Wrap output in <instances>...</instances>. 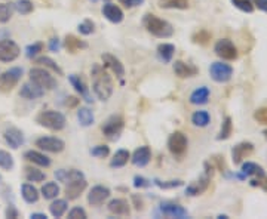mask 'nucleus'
I'll return each mask as SVG.
<instances>
[{
  "instance_id": "nucleus-1",
  "label": "nucleus",
  "mask_w": 267,
  "mask_h": 219,
  "mask_svg": "<svg viewBox=\"0 0 267 219\" xmlns=\"http://www.w3.org/2000/svg\"><path fill=\"white\" fill-rule=\"evenodd\" d=\"M91 76L94 77L92 89H94L96 98L103 102L110 100V97L113 95V91H115V84H113L112 77L109 76V73H106L103 67L95 65L91 71Z\"/></svg>"
},
{
  "instance_id": "nucleus-2",
  "label": "nucleus",
  "mask_w": 267,
  "mask_h": 219,
  "mask_svg": "<svg viewBox=\"0 0 267 219\" xmlns=\"http://www.w3.org/2000/svg\"><path fill=\"white\" fill-rule=\"evenodd\" d=\"M144 28L157 39H170L174 34V27L166 20L157 18L153 14H146L143 17Z\"/></svg>"
},
{
  "instance_id": "nucleus-3",
  "label": "nucleus",
  "mask_w": 267,
  "mask_h": 219,
  "mask_svg": "<svg viewBox=\"0 0 267 219\" xmlns=\"http://www.w3.org/2000/svg\"><path fill=\"white\" fill-rule=\"evenodd\" d=\"M36 121L42 127H46L49 130H62L65 127V116L59 111H55V110H46V111H42L39 113L38 117H36Z\"/></svg>"
},
{
  "instance_id": "nucleus-4",
  "label": "nucleus",
  "mask_w": 267,
  "mask_h": 219,
  "mask_svg": "<svg viewBox=\"0 0 267 219\" xmlns=\"http://www.w3.org/2000/svg\"><path fill=\"white\" fill-rule=\"evenodd\" d=\"M123 127H125L123 117L119 114H113L103 123L101 130H103V135L109 141H117L123 132Z\"/></svg>"
},
{
  "instance_id": "nucleus-5",
  "label": "nucleus",
  "mask_w": 267,
  "mask_h": 219,
  "mask_svg": "<svg viewBox=\"0 0 267 219\" xmlns=\"http://www.w3.org/2000/svg\"><path fill=\"white\" fill-rule=\"evenodd\" d=\"M166 145H168V150H170V153H171L174 157L181 159L187 153L189 140H187V137L183 132L177 130V132H174V134L170 135Z\"/></svg>"
},
{
  "instance_id": "nucleus-6",
  "label": "nucleus",
  "mask_w": 267,
  "mask_h": 219,
  "mask_svg": "<svg viewBox=\"0 0 267 219\" xmlns=\"http://www.w3.org/2000/svg\"><path fill=\"white\" fill-rule=\"evenodd\" d=\"M28 77H30L31 81H35L36 84H39L40 87H43L45 91H54L57 87L55 77L49 71H46L45 68H39V67L31 68L28 71Z\"/></svg>"
},
{
  "instance_id": "nucleus-7",
  "label": "nucleus",
  "mask_w": 267,
  "mask_h": 219,
  "mask_svg": "<svg viewBox=\"0 0 267 219\" xmlns=\"http://www.w3.org/2000/svg\"><path fill=\"white\" fill-rule=\"evenodd\" d=\"M210 76L215 83H227L233 77V67L223 61H215L210 65Z\"/></svg>"
},
{
  "instance_id": "nucleus-8",
  "label": "nucleus",
  "mask_w": 267,
  "mask_h": 219,
  "mask_svg": "<svg viewBox=\"0 0 267 219\" xmlns=\"http://www.w3.org/2000/svg\"><path fill=\"white\" fill-rule=\"evenodd\" d=\"M214 52L218 58L224 61H235L238 58V48L230 39H220L214 45Z\"/></svg>"
},
{
  "instance_id": "nucleus-9",
  "label": "nucleus",
  "mask_w": 267,
  "mask_h": 219,
  "mask_svg": "<svg viewBox=\"0 0 267 219\" xmlns=\"http://www.w3.org/2000/svg\"><path fill=\"white\" fill-rule=\"evenodd\" d=\"M22 77V68L12 67L0 74V92H11Z\"/></svg>"
},
{
  "instance_id": "nucleus-10",
  "label": "nucleus",
  "mask_w": 267,
  "mask_h": 219,
  "mask_svg": "<svg viewBox=\"0 0 267 219\" xmlns=\"http://www.w3.org/2000/svg\"><path fill=\"white\" fill-rule=\"evenodd\" d=\"M19 54H21V49L14 40H0V61L2 62H12L18 58Z\"/></svg>"
},
{
  "instance_id": "nucleus-11",
  "label": "nucleus",
  "mask_w": 267,
  "mask_h": 219,
  "mask_svg": "<svg viewBox=\"0 0 267 219\" xmlns=\"http://www.w3.org/2000/svg\"><path fill=\"white\" fill-rule=\"evenodd\" d=\"M160 213L166 218H177V219H186L189 218V212L186 207H183L178 203H172V201H163L160 206Z\"/></svg>"
},
{
  "instance_id": "nucleus-12",
  "label": "nucleus",
  "mask_w": 267,
  "mask_h": 219,
  "mask_svg": "<svg viewBox=\"0 0 267 219\" xmlns=\"http://www.w3.org/2000/svg\"><path fill=\"white\" fill-rule=\"evenodd\" d=\"M36 147L48 153H61L65 148V142L55 137H40L36 140Z\"/></svg>"
},
{
  "instance_id": "nucleus-13",
  "label": "nucleus",
  "mask_w": 267,
  "mask_h": 219,
  "mask_svg": "<svg viewBox=\"0 0 267 219\" xmlns=\"http://www.w3.org/2000/svg\"><path fill=\"white\" fill-rule=\"evenodd\" d=\"M252 151H254V144L252 142L244 141V142L236 144L231 148V160H233V163L235 164H241L242 160L247 159Z\"/></svg>"
},
{
  "instance_id": "nucleus-14",
  "label": "nucleus",
  "mask_w": 267,
  "mask_h": 219,
  "mask_svg": "<svg viewBox=\"0 0 267 219\" xmlns=\"http://www.w3.org/2000/svg\"><path fill=\"white\" fill-rule=\"evenodd\" d=\"M112 191L109 187H104V185H95L91 188L89 194H88V203L91 206H99L103 204L106 200L110 197Z\"/></svg>"
},
{
  "instance_id": "nucleus-15",
  "label": "nucleus",
  "mask_w": 267,
  "mask_h": 219,
  "mask_svg": "<svg viewBox=\"0 0 267 219\" xmlns=\"http://www.w3.org/2000/svg\"><path fill=\"white\" fill-rule=\"evenodd\" d=\"M152 160V148L149 145H141L138 147L131 156V161L137 167H146Z\"/></svg>"
},
{
  "instance_id": "nucleus-16",
  "label": "nucleus",
  "mask_w": 267,
  "mask_h": 219,
  "mask_svg": "<svg viewBox=\"0 0 267 219\" xmlns=\"http://www.w3.org/2000/svg\"><path fill=\"white\" fill-rule=\"evenodd\" d=\"M45 95V89L40 87L39 84H36L35 81H27L21 86V91H19V97H22L24 100H38L42 98Z\"/></svg>"
},
{
  "instance_id": "nucleus-17",
  "label": "nucleus",
  "mask_w": 267,
  "mask_h": 219,
  "mask_svg": "<svg viewBox=\"0 0 267 219\" xmlns=\"http://www.w3.org/2000/svg\"><path fill=\"white\" fill-rule=\"evenodd\" d=\"M3 140L12 150H18L21 145H24V141H25L22 132L19 130L18 127H14V126L8 127L3 132Z\"/></svg>"
},
{
  "instance_id": "nucleus-18",
  "label": "nucleus",
  "mask_w": 267,
  "mask_h": 219,
  "mask_svg": "<svg viewBox=\"0 0 267 219\" xmlns=\"http://www.w3.org/2000/svg\"><path fill=\"white\" fill-rule=\"evenodd\" d=\"M101 60H103L104 67H107L109 70H112L116 74V77L122 79V77L125 76V67H123V64H122V61L119 60V58H116L115 55L106 52V54L101 55Z\"/></svg>"
},
{
  "instance_id": "nucleus-19",
  "label": "nucleus",
  "mask_w": 267,
  "mask_h": 219,
  "mask_svg": "<svg viewBox=\"0 0 267 219\" xmlns=\"http://www.w3.org/2000/svg\"><path fill=\"white\" fill-rule=\"evenodd\" d=\"M131 204L128 203V200L125 199H113L109 201L107 209L112 215L116 216H129L131 213Z\"/></svg>"
},
{
  "instance_id": "nucleus-20",
  "label": "nucleus",
  "mask_w": 267,
  "mask_h": 219,
  "mask_svg": "<svg viewBox=\"0 0 267 219\" xmlns=\"http://www.w3.org/2000/svg\"><path fill=\"white\" fill-rule=\"evenodd\" d=\"M210 181H211V177L205 173V175H204V177H201L199 180H196L194 182H191L190 185L186 188V194H187V196H190V197H196V196L204 194V193L208 190V187H210Z\"/></svg>"
},
{
  "instance_id": "nucleus-21",
  "label": "nucleus",
  "mask_w": 267,
  "mask_h": 219,
  "mask_svg": "<svg viewBox=\"0 0 267 219\" xmlns=\"http://www.w3.org/2000/svg\"><path fill=\"white\" fill-rule=\"evenodd\" d=\"M101 12H103V15L106 17V20L113 22V24H120V22L123 21V18H125L123 11H122L117 5L110 3V2H107V3L103 6Z\"/></svg>"
},
{
  "instance_id": "nucleus-22",
  "label": "nucleus",
  "mask_w": 267,
  "mask_h": 219,
  "mask_svg": "<svg viewBox=\"0 0 267 219\" xmlns=\"http://www.w3.org/2000/svg\"><path fill=\"white\" fill-rule=\"evenodd\" d=\"M172 68H174V73H175L180 79L194 77V76L199 73L197 67H194V65H191V64H187V62H184V61H175L174 65H172Z\"/></svg>"
},
{
  "instance_id": "nucleus-23",
  "label": "nucleus",
  "mask_w": 267,
  "mask_h": 219,
  "mask_svg": "<svg viewBox=\"0 0 267 219\" xmlns=\"http://www.w3.org/2000/svg\"><path fill=\"white\" fill-rule=\"evenodd\" d=\"M69 81L72 83V86L75 87V91H76L77 94L83 98V101H86L88 104H91L92 102V97H91V94H89V89H88V86H86V83L83 81V79L80 77V76H77V74H70L69 76Z\"/></svg>"
},
{
  "instance_id": "nucleus-24",
  "label": "nucleus",
  "mask_w": 267,
  "mask_h": 219,
  "mask_svg": "<svg viewBox=\"0 0 267 219\" xmlns=\"http://www.w3.org/2000/svg\"><path fill=\"white\" fill-rule=\"evenodd\" d=\"M86 187H88V182H86L85 178L67 184V187H65V197H67V200H76L86 190Z\"/></svg>"
},
{
  "instance_id": "nucleus-25",
  "label": "nucleus",
  "mask_w": 267,
  "mask_h": 219,
  "mask_svg": "<svg viewBox=\"0 0 267 219\" xmlns=\"http://www.w3.org/2000/svg\"><path fill=\"white\" fill-rule=\"evenodd\" d=\"M55 178H57V181L67 185V184H70L73 181L85 178V175H83V172H80L77 169H70V170H67V169H58V170H55Z\"/></svg>"
},
{
  "instance_id": "nucleus-26",
  "label": "nucleus",
  "mask_w": 267,
  "mask_h": 219,
  "mask_svg": "<svg viewBox=\"0 0 267 219\" xmlns=\"http://www.w3.org/2000/svg\"><path fill=\"white\" fill-rule=\"evenodd\" d=\"M24 159L33 164H38L40 167H49L51 166V159L45 156L43 153L36 151V150H28L24 153Z\"/></svg>"
},
{
  "instance_id": "nucleus-27",
  "label": "nucleus",
  "mask_w": 267,
  "mask_h": 219,
  "mask_svg": "<svg viewBox=\"0 0 267 219\" xmlns=\"http://www.w3.org/2000/svg\"><path fill=\"white\" fill-rule=\"evenodd\" d=\"M62 46H64L70 54H76V52L82 51V49H86V48H88V43H86L85 40L73 36V34H69V36H65Z\"/></svg>"
},
{
  "instance_id": "nucleus-28",
  "label": "nucleus",
  "mask_w": 267,
  "mask_h": 219,
  "mask_svg": "<svg viewBox=\"0 0 267 219\" xmlns=\"http://www.w3.org/2000/svg\"><path fill=\"white\" fill-rule=\"evenodd\" d=\"M210 87L201 86V87H197V89H194L191 92L189 101H190V104H193V105H205L208 102V100H210Z\"/></svg>"
},
{
  "instance_id": "nucleus-29",
  "label": "nucleus",
  "mask_w": 267,
  "mask_h": 219,
  "mask_svg": "<svg viewBox=\"0 0 267 219\" xmlns=\"http://www.w3.org/2000/svg\"><path fill=\"white\" fill-rule=\"evenodd\" d=\"M241 172H242L245 177H257L258 180H263V178L266 177L264 169H263L260 164L254 163V161H245V163L242 164Z\"/></svg>"
},
{
  "instance_id": "nucleus-30",
  "label": "nucleus",
  "mask_w": 267,
  "mask_h": 219,
  "mask_svg": "<svg viewBox=\"0 0 267 219\" xmlns=\"http://www.w3.org/2000/svg\"><path fill=\"white\" fill-rule=\"evenodd\" d=\"M175 54V46L172 43H160L157 46V58L163 64H170Z\"/></svg>"
},
{
  "instance_id": "nucleus-31",
  "label": "nucleus",
  "mask_w": 267,
  "mask_h": 219,
  "mask_svg": "<svg viewBox=\"0 0 267 219\" xmlns=\"http://www.w3.org/2000/svg\"><path fill=\"white\" fill-rule=\"evenodd\" d=\"M77 120H79L80 126L89 127L94 124L95 117H94V113L89 107H80V108H77Z\"/></svg>"
},
{
  "instance_id": "nucleus-32",
  "label": "nucleus",
  "mask_w": 267,
  "mask_h": 219,
  "mask_svg": "<svg viewBox=\"0 0 267 219\" xmlns=\"http://www.w3.org/2000/svg\"><path fill=\"white\" fill-rule=\"evenodd\" d=\"M21 196H22V199L25 200L27 203H30V204L38 203L39 190L36 187H33L31 184H22V187H21Z\"/></svg>"
},
{
  "instance_id": "nucleus-33",
  "label": "nucleus",
  "mask_w": 267,
  "mask_h": 219,
  "mask_svg": "<svg viewBox=\"0 0 267 219\" xmlns=\"http://www.w3.org/2000/svg\"><path fill=\"white\" fill-rule=\"evenodd\" d=\"M157 6L160 9H189V0H157Z\"/></svg>"
},
{
  "instance_id": "nucleus-34",
  "label": "nucleus",
  "mask_w": 267,
  "mask_h": 219,
  "mask_svg": "<svg viewBox=\"0 0 267 219\" xmlns=\"http://www.w3.org/2000/svg\"><path fill=\"white\" fill-rule=\"evenodd\" d=\"M128 160H131V154L128 150H117L113 159L110 160V167H113V169L123 167L128 163Z\"/></svg>"
},
{
  "instance_id": "nucleus-35",
  "label": "nucleus",
  "mask_w": 267,
  "mask_h": 219,
  "mask_svg": "<svg viewBox=\"0 0 267 219\" xmlns=\"http://www.w3.org/2000/svg\"><path fill=\"white\" fill-rule=\"evenodd\" d=\"M191 123L196 127H207L211 123V116L207 110H199L191 114Z\"/></svg>"
},
{
  "instance_id": "nucleus-36",
  "label": "nucleus",
  "mask_w": 267,
  "mask_h": 219,
  "mask_svg": "<svg viewBox=\"0 0 267 219\" xmlns=\"http://www.w3.org/2000/svg\"><path fill=\"white\" fill-rule=\"evenodd\" d=\"M67 209H69V201L64 199H57L49 206V212L54 218H61L67 212Z\"/></svg>"
},
{
  "instance_id": "nucleus-37",
  "label": "nucleus",
  "mask_w": 267,
  "mask_h": 219,
  "mask_svg": "<svg viewBox=\"0 0 267 219\" xmlns=\"http://www.w3.org/2000/svg\"><path fill=\"white\" fill-rule=\"evenodd\" d=\"M40 191H42V196L45 200L57 199L58 194H59V187H58L57 182H46Z\"/></svg>"
},
{
  "instance_id": "nucleus-38",
  "label": "nucleus",
  "mask_w": 267,
  "mask_h": 219,
  "mask_svg": "<svg viewBox=\"0 0 267 219\" xmlns=\"http://www.w3.org/2000/svg\"><path fill=\"white\" fill-rule=\"evenodd\" d=\"M231 132H233V123H231V117L227 116L226 119L223 120L221 129H220V132H218V135H217V141L229 140Z\"/></svg>"
},
{
  "instance_id": "nucleus-39",
  "label": "nucleus",
  "mask_w": 267,
  "mask_h": 219,
  "mask_svg": "<svg viewBox=\"0 0 267 219\" xmlns=\"http://www.w3.org/2000/svg\"><path fill=\"white\" fill-rule=\"evenodd\" d=\"M24 177L28 182H42L46 178V175L36 167H25L24 169Z\"/></svg>"
},
{
  "instance_id": "nucleus-40",
  "label": "nucleus",
  "mask_w": 267,
  "mask_h": 219,
  "mask_svg": "<svg viewBox=\"0 0 267 219\" xmlns=\"http://www.w3.org/2000/svg\"><path fill=\"white\" fill-rule=\"evenodd\" d=\"M14 9L21 15H28L35 11V5L31 0H17L14 3Z\"/></svg>"
},
{
  "instance_id": "nucleus-41",
  "label": "nucleus",
  "mask_w": 267,
  "mask_h": 219,
  "mask_svg": "<svg viewBox=\"0 0 267 219\" xmlns=\"http://www.w3.org/2000/svg\"><path fill=\"white\" fill-rule=\"evenodd\" d=\"M36 64H40V65H45V67L51 68L54 73H57L58 76H64L62 68L52 58H49V57H39V58H36Z\"/></svg>"
},
{
  "instance_id": "nucleus-42",
  "label": "nucleus",
  "mask_w": 267,
  "mask_h": 219,
  "mask_svg": "<svg viewBox=\"0 0 267 219\" xmlns=\"http://www.w3.org/2000/svg\"><path fill=\"white\" fill-rule=\"evenodd\" d=\"M14 3H2L0 5V24H6L12 18L14 14Z\"/></svg>"
},
{
  "instance_id": "nucleus-43",
  "label": "nucleus",
  "mask_w": 267,
  "mask_h": 219,
  "mask_svg": "<svg viewBox=\"0 0 267 219\" xmlns=\"http://www.w3.org/2000/svg\"><path fill=\"white\" fill-rule=\"evenodd\" d=\"M152 184H154L156 187H159V188H162V190H171V188H178V187H181L184 182H183L181 180L160 181V180H157V178H154Z\"/></svg>"
},
{
  "instance_id": "nucleus-44",
  "label": "nucleus",
  "mask_w": 267,
  "mask_h": 219,
  "mask_svg": "<svg viewBox=\"0 0 267 219\" xmlns=\"http://www.w3.org/2000/svg\"><path fill=\"white\" fill-rule=\"evenodd\" d=\"M0 167L3 170L14 169V157L8 151H5V150H0Z\"/></svg>"
},
{
  "instance_id": "nucleus-45",
  "label": "nucleus",
  "mask_w": 267,
  "mask_h": 219,
  "mask_svg": "<svg viewBox=\"0 0 267 219\" xmlns=\"http://www.w3.org/2000/svg\"><path fill=\"white\" fill-rule=\"evenodd\" d=\"M77 30L82 36H89L95 31V24H94V21L85 20L77 25Z\"/></svg>"
},
{
  "instance_id": "nucleus-46",
  "label": "nucleus",
  "mask_w": 267,
  "mask_h": 219,
  "mask_svg": "<svg viewBox=\"0 0 267 219\" xmlns=\"http://www.w3.org/2000/svg\"><path fill=\"white\" fill-rule=\"evenodd\" d=\"M42 51H43V43L42 41H36V43L28 45L25 48V55H27V58L33 60V58H38V55Z\"/></svg>"
},
{
  "instance_id": "nucleus-47",
  "label": "nucleus",
  "mask_w": 267,
  "mask_h": 219,
  "mask_svg": "<svg viewBox=\"0 0 267 219\" xmlns=\"http://www.w3.org/2000/svg\"><path fill=\"white\" fill-rule=\"evenodd\" d=\"M231 5L242 12H247V14L254 12V3L251 0H231Z\"/></svg>"
},
{
  "instance_id": "nucleus-48",
  "label": "nucleus",
  "mask_w": 267,
  "mask_h": 219,
  "mask_svg": "<svg viewBox=\"0 0 267 219\" xmlns=\"http://www.w3.org/2000/svg\"><path fill=\"white\" fill-rule=\"evenodd\" d=\"M91 156H94L96 159H106L110 154V148L107 145H95L94 148H91Z\"/></svg>"
},
{
  "instance_id": "nucleus-49",
  "label": "nucleus",
  "mask_w": 267,
  "mask_h": 219,
  "mask_svg": "<svg viewBox=\"0 0 267 219\" xmlns=\"http://www.w3.org/2000/svg\"><path fill=\"white\" fill-rule=\"evenodd\" d=\"M191 40L193 43H199V45H207L211 40V33H208L207 30H201L197 33H194L191 36Z\"/></svg>"
},
{
  "instance_id": "nucleus-50",
  "label": "nucleus",
  "mask_w": 267,
  "mask_h": 219,
  "mask_svg": "<svg viewBox=\"0 0 267 219\" xmlns=\"http://www.w3.org/2000/svg\"><path fill=\"white\" fill-rule=\"evenodd\" d=\"M86 218H88V215H86L85 209L80 207V206L73 207V209L69 212V219H86Z\"/></svg>"
},
{
  "instance_id": "nucleus-51",
  "label": "nucleus",
  "mask_w": 267,
  "mask_h": 219,
  "mask_svg": "<svg viewBox=\"0 0 267 219\" xmlns=\"http://www.w3.org/2000/svg\"><path fill=\"white\" fill-rule=\"evenodd\" d=\"M254 119L257 120L260 124H266L267 126V107H261L254 113Z\"/></svg>"
},
{
  "instance_id": "nucleus-52",
  "label": "nucleus",
  "mask_w": 267,
  "mask_h": 219,
  "mask_svg": "<svg viewBox=\"0 0 267 219\" xmlns=\"http://www.w3.org/2000/svg\"><path fill=\"white\" fill-rule=\"evenodd\" d=\"M150 185H152V181L144 178V177L137 175V177L134 178V187H135V188H149Z\"/></svg>"
},
{
  "instance_id": "nucleus-53",
  "label": "nucleus",
  "mask_w": 267,
  "mask_h": 219,
  "mask_svg": "<svg viewBox=\"0 0 267 219\" xmlns=\"http://www.w3.org/2000/svg\"><path fill=\"white\" fill-rule=\"evenodd\" d=\"M61 49V40L58 37H52L49 40V51L51 52H58Z\"/></svg>"
},
{
  "instance_id": "nucleus-54",
  "label": "nucleus",
  "mask_w": 267,
  "mask_h": 219,
  "mask_svg": "<svg viewBox=\"0 0 267 219\" xmlns=\"http://www.w3.org/2000/svg\"><path fill=\"white\" fill-rule=\"evenodd\" d=\"M5 215H6V218H11V219H17L19 216L18 210H17L14 206H8V207H6Z\"/></svg>"
},
{
  "instance_id": "nucleus-55",
  "label": "nucleus",
  "mask_w": 267,
  "mask_h": 219,
  "mask_svg": "<svg viewBox=\"0 0 267 219\" xmlns=\"http://www.w3.org/2000/svg\"><path fill=\"white\" fill-rule=\"evenodd\" d=\"M252 3H254V8H258L260 11L267 14V0H252Z\"/></svg>"
},
{
  "instance_id": "nucleus-56",
  "label": "nucleus",
  "mask_w": 267,
  "mask_h": 219,
  "mask_svg": "<svg viewBox=\"0 0 267 219\" xmlns=\"http://www.w3.org/2000/svg\"><path fill=\"white\" fill-rule=\"evenodd\" d=\"M134 203H135V209L137 210H141L143 209V200L138 199V196H132Z\"/></svg>"
},
{
  "instance_id": "nucleus-57",
  "label": "nucleus",
  "mask_w": 267,
  "mask_h": 219,
  "mask_svg": "<svg viewBox=\"0 0 267 219\" xmlns=\"http://www.w3.org/2000/svg\"><path fill=\"white\" fill-rule=\"evenodd\" d=\"M30 218L31 219H48V216H46L45 213H31V215H30Z\"/></svg>"
},
{
  "instance_id": "nucleus-58",
  "label": "nucleus",
  "mask_w": 267,
  "mask_h": 219,
  "mask_svg": "<svg viewBox=\"0 0 267 219\" xmlns=\"http://www.w3.org/2000/svg\"><path fill=\"white\" fill-rule=\"evenodd\" d=\"M119 3H120V5H123L125 8H134L132 2H131V0H119Z\"/></svg>"
},
{
  "instance_id": "nucleus-59",
  "label": "nucleus",
  "mask_w": 267,
  "mask_h": 219,
  "mask_svg": "<svg viewBox=\"0 0 267 219\" xmlns=\"http://www.w3.org/2000/svg\"><path fill=\"white\" fill-rule=\"evenodd\" d=\"M260 187H261L264 191H267V175L264 177V178H263V180H261V184H260Z\"/></svg>"
},
{
  "instance_id": "nucleus-60",
  "label": "nucleus",
  "mask_w": 267,
  "mask_h": 219,
  "mask_svg": "<svg viewBox=\"0 0 267 219\" xmlns=\"http://www.w3.org/2000/svg\"><path fill=\"white\" fill-rule=\"evenodd\" d=\"M132 2V6H141L144 3V0H131Z\"/></svg>"
},
{
  "instance_id": "nucleus-61",
  "label": "nucleus",
  "mask_w": 267,
  "mask_h": 219,
  "mask_svg": "<svg viewBox=\"0 0 267 219\" xmlns=\"http://www.w3.org/2000/svg\"><path fill=\"white\" fill-rule=\"evenodd\" d=\"M218 218H220V219H223V218L226 219V218H229V216H227V215H218Z\"/></svg>"
},
{
  "instance_id": "nucleus-62",
  "label": "nucleus",
  "mask_w": 267,
  "mask_h": 219,
  "mask_svg": "<svg viewBox=\"0 0 267 219\" xmlns=\"http://www.w3.org/2000/svg\"><path fill=\"white\" fill-rule=\"evenodd\" d=\"M263 135H264V138L267 140V129H264V130H263Z\"/></svg>"
},
{
  "instance_id": "nucleus-63",
  "label": "nucleus",
  "mask_w": 267,
  "mask_h": 219,
  "mask_svg": "<svg viewBox=\"0 0 267 219\" xmlns=\"http://www.w3.org/2000/svg\"><path fill=\"white\" fill-rule=\"evenodd\" d=\"M92 2H96V0H92Z\"/></svg>"
}]
</instances>
